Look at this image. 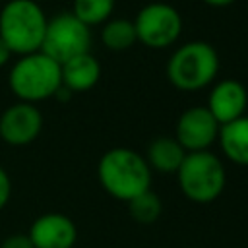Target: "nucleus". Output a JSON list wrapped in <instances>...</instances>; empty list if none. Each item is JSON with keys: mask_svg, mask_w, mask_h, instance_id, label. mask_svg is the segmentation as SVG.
Masks as SVG:
<instances>
[{"mask_svg": "<svg viewBox=\"0 0 248 248\" xmlns=\"http://www.w3.org/2000/svg\"><path fill=\"white\" fill-rule=\"evenodd\" d=\"M97 174L103 190L122 202H130L151 186V169L145 157L128 147H114L103 153Z\"/></svg>", "mask_w": 248, "mask_h": 248, "instance_id": "nucleus-1", "label": "nucleus"}, {"mask_svg": "<svg viewBox=\"0 0 248 248\" xmlns=\"http://www.w3.org/2000/svg\"><path fill=\"white\" fill-rule=\"evenodd\" d=\"M46 16L35 0H10L0 12V39L10 52L31 54L41 50Z\"/></svg>", "mask_w": 248, "mask_h": 248, "instance_id": "nucleus-2", "label": "nucleus"}, {"mask_svg": "<svg viewBox=\"0 0 248 248\" xmlns=\"http://www.w3.org/2000/svg\"><path fill=\"white\" fill-rule=\"evenodd\" d=\"M219 72L217 50L203 41L178 46L167 62V78L180 91H198L209 85Z\"/></svg>", "mask_w": 248, "mask_h": 248, "instance_id": "nucleus-3", "label": "nucleus"}, {"mask_svg": "<svg viewBox=\"0 0 248 248\" xmlns=\"http://www.w3.org/2000/svg\"><path fill=\"white\" fill-rule=\"evenodd\" d=\"M60 85V64L41 50L23 54L10 72V87L25 103L54 97Z\"/></svg>", "mask_w": 248, "mask_h": 248, "instance_id": "nucleus-4", "label": "nucleus"}, {"mask_svg": "<svg viewBox=\"0 0 248 248\" xmlns=\"http://www.w3.org/2000/svg\"><path fill=\"white\" fill-rule=\"evenodd\" d=\"M176 178L182 194L196 203L215 202L223 194L227 182L225 167L211 151L186 153L182 165L176 170Z\"/></svg>", "mask_w": 248, "mask_h": 248, "instance_id": "nucleus-5", "label": "nucleus"}, {"mask_svg": "<svg viewBox=\"0 0 248 248\" xmlns=\"http://www.w3.org/2000/svg\"><path fill=\"white\" fill-rule=\"evenodd\" d=\"M91 27L79 21L72 12H64L46 21L41 52L64 64L66 60L89 52L91 46Z\"/></svg>", "mask_w": 248, "mask_h": 248, "instance_id": "nucleus-6", "label": "nucleus"}, {"mask_svg": "<svg viewBox=\"0 0 248 248\" xmlns=\"http://www.w3.org/2000/svg\"><path fill=\"white\" fill-rule=\"evenodd\" d=\"M138 41L149 48H167L182 33V17L178 10L167 2L145 4L134 19Z\"/></svg>", "mask_w": 248, "mask_h": 248, "instance_id": "nucleus-7", "label": "nucleus"}, {"mask_svg": "<svg viewBox=\"0 0 248 248\" xmlns=\"http://www.w3.org/2000/svg\"><path fill=\"white\" fill-rule=\"evenodd\" d=\"M219 126L207 107H190L178 116L174 138L186 153L207 151L219 136Z\"/></svg>", "mask_w": 248, "mask_h": 248, "instance_id": "nucleus-8", "label": "nucleus"}, {"mask_svg": "<svg viewBox=\"0 0 248 248\" xmlns=\"http://www.w3.org/2000/svg\"><path fill=\"white\" fill-rule=\"evenodd\" d=\"M43 128V116L33 103H17L0 116V136L12 145L31 143Z\"/></svg>", "mask_w": 248, "mask_h": 248, "instance_id": "nucleus-9", "label": "nucleus"}, {"mask_svg": "<svg viewBox=\"0 0 248 248\" xmlns=\"http://www.w3.org/2000/svg\"><path fill=\"white\" fill-rule=\"evenodd\" d=\"M29 238L35 248H72L78 238L74 221L62 213H45L31 225Z\"/></svg>", "mask_w": 248, "mask_h": 248, "instance_id": "nucleus-10", "label": "nucleus"}, {"mask_svg": "<svg viewBox=\"0 0 248 248\" xmlns=\"http://www.w3.org/2000/svg\"><path fill=\"white\" fill-rule=\"evenodd\" d=\"M246 107H248V91L236 79H223L215 83L207 99V110L213 114V118L219 124H227L231 120L244 116Z\"/></svg>", "mask_w": 248, "mask_h": 248, "instance_id": "nucleus-11", "label": "nucleus"}, {"mask_svg": "<svg viewBox=\"0 0 248 248\" xmlns=\"http://www.w3.org/2000/svg\"><path fill=\"white\" fill-rule=\"evenodd\" d=\"M60 74H62V85L68 87L72 93L89 91L91 87L97 85L101 78V66L93 54L83 52L60 64Z\"/></svg>", "mask_w": 248, "mask_h": 248, "instance_id": "nucleus-12", "label": "nucleus"}, {"mask_svg": "<svg viewBox=\"0 0 248 248\" xmlns=\"http://www.w3.org/2000/svg\"><path fill=\"white\" fill-rule=\"evenodd\" d=\"M186 157V149L176 141V138L170 136H159L151 140L147 145L145 161L151 170H157L161 174L176 172Z\"/></svg>", "mask_w": 248, "mask_h": 248, "instance_id": "nucleus-13", "label": "nucleus"}, {"mask_svg": "<svg viewBox=\"0 0 248 248\" xmlns=\"http://www.w3.org/2000/svg\"><path fill=\"white\" fill-rule=\"evenodd\" d=\"M223 153L236 165L248 167V116H240L219 126L217 136Z\"/></svg>", "mask_w": 248, "mask_h": 248, "instance_id": "nucleus-14", "label": "nucleus"}, {"mask_svg": "<svg viewBox=\"0 0 248 248\" xmlns=\"http://www.w3.org/2000/svg\"><path fill=\"white\" fill-rule=\"evenodd\" d=\"M101 41L108 50H128L130 46H134L138 43V35H136V27L134 21L124 19V17H116V19H107L101 31Z\"/></svg>", "mask_w": 248, "mask_h": 248, "instance_id": "nucleus-15", "label": "nucleus"}, {"mask_svg": "<svg viewBox=\"0 0 248 248\" xmlns=\"http://www.w3.org/2000/svg\"><path fill=\"white\" fill-rule=\"evenodd\" d=\"M112 10H114V0H74L72 14L87 27H93L110 19Z\"/></svg>", "mask_w": 248, "mask_h": 248, "instance_id": "nucleus-16", "label": "nucleus"}, {"mask_svg": "<svg viewBox=\"0 0 248 248\" xmlns=\"http://www.w3.org/2000/svg\"><path fill=\"white\" fill-rule=\"evenodd\" d=\"M128 211L134 221H138L141 225H149L161 217L163 205H161V200L157 194H153L151 190H145L128 202Z\"/></svg>", "mask_w": 248, "mask_h": 248, "instance_id": "nucleus-17", "label": "nucleus"}, {"mask_svg": "<svg viewBox=\"0 0 248 248\" xmlns=\"http://www.w3.org/2000/svg\"><path fill=\"white\" fill-rule=\"evenodd\" d=\"M2 248H35V246H33L29 234L27 236L25 234H14V236H10V238L4 240Z\"/></svg>", "mask_w": 248, "mask_h": 248, "instance_id": "nucleus-18", "label": "nucleus"}, {"mask_svg": "<svg viewBox=\"0 0 248 248\" xmlns=\"http://www.w3.org/2000/svg\"><path fill=\"white\" fill-rule=\"evenodd\" d=\"M10 192H12V186H10V178L6 174V170L0 167V209L8 203L10 200Z\"/></svg>", "mask_w": 248, "mask_h": 248, "instance_id": "nucleus-19", "label": "nucleus"}, {"mask_svg": "<svg viewBox=\"0 0 248 248\" xmlns=\"http://www.w3.org/2000/svg\"><path fill=\"white\" fill-rule=\"evenodd\" d=\"M10 54H12V52H10V48H8V46H6V43L0 39V68H2V66L8 62Z\"/></svg>", "mask_w": 248, "mask_h": 248, "instance_id": "nucleus-20", "label": "nucleus"}, {"mask_svg": "<svg viewBox=\"0 0 248 248\" xmlns=\"http://www.w3.org/2000/svg\"><path fill=\"white\" fill-rule=\"evenodd\" d=\"M205 2L207 6H213V8H225V6H231L234 0H202Z\"/></svg>", "mask_w": 248, "mask_h": 248, "instance_id": "nucleus-21", "label": "nucleus"}]
</instances>
